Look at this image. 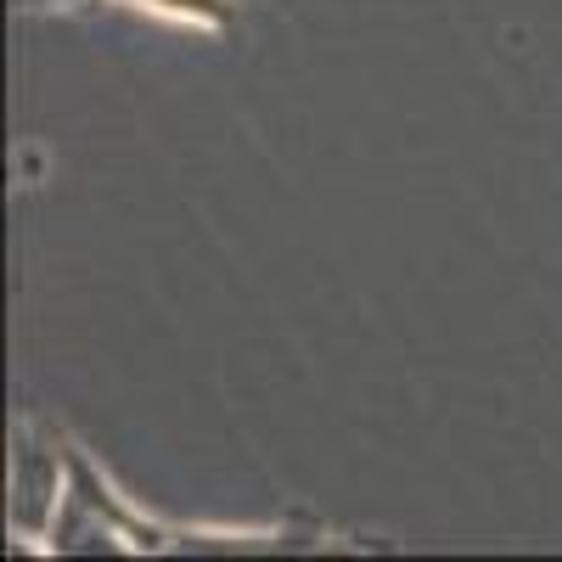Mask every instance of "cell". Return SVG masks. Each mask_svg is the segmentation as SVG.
Wrapping results in <instances>:
<instances>
[{"label":"cell","instance_id":"obj_1","mask_svg":"<svg viewBox=\"0 0 562 562\" xmlns=\"http://www.w3.org/2000/svg\"><path fill=\"white\" fill-rule=\"evenodd\" d=\"M63 501H68L63 456H57V450H45V445H34V439L23 434L18 450H12V529H18L23 540L52 535Z\"/></svg>","mask_w":562,"mask_h":562},{"label":"cell","instance_id":"obj_2","mask_svg":"<svg viewBox=\"0 0 562 562\" xmlns=\"http://www.w3.org/2000/svg\"><path fill=\"white\" fill-rule=\"evenodd\" d=\"M140 7L180 23H225V0H140Z\"/></svg>","mask_w":562,"mask_h":562}]
</instances>
